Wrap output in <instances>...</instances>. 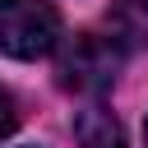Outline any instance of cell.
<instances>
[{"label":"cell","instance_id":"obj_5","mask_svg":"<svg viewBox=\"0 0 148 148\" xmlns=\"http://www.w3.org/2000/svg\"><path fill=\"white\" fill-rule=\"evenodd\" d=\"M14 125H18V106H14V97L0 88V143L14 134Z\"/></svg>","mask_w":148,"mask_h":148},{"label":"cell","instance_id":"obj_3","mask_svg":"<svg viewBox=\"0 0 148 148\" xmlns=\"http://www.w3.org/2000/svg\"><path fill=\"white\" fill-rule=\"evenodd\" d=\"M106 37L120 46V51H139L148 46V0H116L106 9Z\"/></svg>","mask_w":148,"mask_h":148},{"label":"cell","instance_id":"obj_6","mask_svg":"<svg viewBox=\"0 0 148 148\" xmlns=\"http://www.w3.org/2000/svg\"><path fill=\"white\" fill-rule=\"evenodd\" d=\"M143 139H148V125H143Z\"/></svg>","mask_w":148,"mask_h":148},{"label":"cell","instance_id":"obj_4","mask_svg":"<svg viewBox=\"0 0 148 148\" xmlns=\"http://www.w3.org/2000/svg\"><path fill=\"white\" fill-rule=\"evenodd\" d=\"M74 134H79L83 148H125V130H120V120H116L106 106H97V102L79 111Z\"/></svg>","mask_w":148,"mask_h":148},{"label":"cell","instance_id":"obj_1","mask_svg":"<svg viewBox=\"0 0 148 148\" xmlns=\"http://www.w3.org/2000/svg\"><path fill=\"white\" fill-rule=\"evenodd\" d=\"M125 65V51L106 37V32H79L60 46L56 56V83L65 92H79V97H97L116 83Z\"/></svg>","mask_w":148,"mask_h":148},{"label":"cell","instance_id":"obj_2","mask_svg":"<svg viewBox=\"0 0 148 148\" xmlns=\"http://www.w3.org/2000/svg\"><path fill=\"white\" fill-rule=\"evenodd\" d=\"M60 46V9L51 0H0V51L37 60Z\"/></svg>","mask_w":148,"mask_h":148}]
</instances>
